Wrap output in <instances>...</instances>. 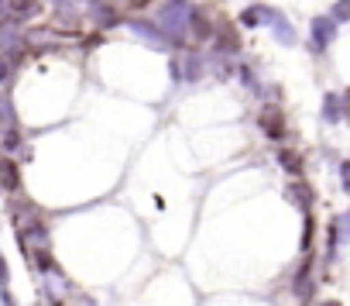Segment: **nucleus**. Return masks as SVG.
Instances as JSON below:
<instances>
[{"label":"nucleus","mask_w":350,"mask_h":306,"mask_svg":"<svg viewBox=\"0 0 350 306\" xmlns=\"http://www.w3.org/2000/svg\"><path fill=\"white\" fill-rule=\"evenodd\" d=\"M312 244V217H306V231H302V248Z\"/></svg>","instance_id":"20"},{"label":"nucleus","mask_w":350,"mask_h":306,"mask_svg":"<svg viewBox=\"0 0 350 306\" xmlns=\"http://www.w3.org/2000/svg\"><path fill=\"white\" fill-rule=\"evenodd\" d=\"M329 18H333L336 25H347V21H350V0H336L333 11H329Z\"/></svg>","instance_id":"17"},{"label":"nucleus","mask_w":350,"mask_h":306,"mask_svg":"<svg viewBox=\"0 0 350 306\" xmlns=\"http://www.w3.org/2000/svg\"><path fill=\"white\" fill-rule=\"evenodd\" d=\"M336 21L329 18V14H319V18H312L309 21V45H312V52H326L333 42H336Z\"/></svg>","instance_id":"3"},{"label":"nucleus","mask_w":350,"mask_h":306,"mask_svg":"<svg viewBox=\"0 0 350 306\" xmlns=\"http://www.w3.org/2000/svg\"><path fill=\"white\" fill-rule=\"evenodd\" d=\"M0 127H14V107H11V100L8 97H0Z\"/></svg>","instance_id":"18"},{"label":"nucleus","mask_w":350,"mask_h":306,"mask_svg":"<svg viewBox=\"0 0 350 306\" xmlns=\"http://www.w3.org/2000/svg\"><path fill=\"white\" fill-rule=\"evenodd\" d=\"M49 306H66V303H59V299H49Z\"/></svg>","instance_id":"26"},{"label":"nucleus","mask_w":350,"mask_h":306,"mask_svg":"<svg viewBox=\"0 0 350 306\" xmlns=\"http://www.w3.org/2000/svg\"><path fill=\"white\" fill-rule=\"evenodd\" d=\"M258 120H261V131H265L268 138H275V141H278V138H285V117H282V110H278V107H265Z\"/></svg>","instance_id":"10"},{"label":"nucleus","mask_w":350,"mask_h":306,"mask_svg":"<svg viewBox=\"0 0 350 306\" xmlns=\"http://www.w3.org/2000/svg\"><path fill=\"white\" fill-rule=\"evenodd\" d=\"M237 76H241V83H244V86L251 90V93H261V83L254 79V73H251L247 66H241V69H237Z\"/></svg>","instance_id":"19"},{"label":"nucleus","mask_w":350,"mask_h":306,"mask_svg":"<svg viewBox=\"0 0 350 306\" xmlns=\"http://www.w3.org/2000/svg\"><path fill=\"white\" fill-rule=\"evenodd\" d=\"M86 18L96 25V28H117L124 18L113 4H107V0H90V8H86Z\"/></svg>","instance_id":"5"},{"label":"nucleus","mask_w":350,"mask_h":306,"mask_svg":"<svg viewBox=\"0 0 350 306\" xmlns=\"http://www.w3.org/2000/svg\"><path fill=\"white\" fill-rule=\"evenodd\" d=\"M340 117H343V103H340V97H336V93H326V97H323V120L336 124Z\"/></svg>","instance_id":"13"},{"label":"nucleus","mask_w":350,"mask_h":306,"mask_svg":"<svg viewBox=\"0 0 350 306\" xmlns=\"http://www.w3.org/2000/svg\"><path fill=\"white\" fill-rule=\"evenodd\" d=\"M4 14H8V11H4V0H0V18H4Z\"/></svg>","instance_id":"27"},{"label":"nucleus","mask_w":350,"mask_h":306,"mask_svg":"<svg viewBox=\"0 0 350 306\" xmlns=\"http://www.w3.org/2000/svg\"><path fill=\"white\" fill-rule=\"evenodd\" d=\"M343 190L350 193V166H343Z\"/></svg>","instance_id":"25"},{"label":"nucleus","mask_w":350,"mask_h":306,"mask_svg":"<svg viewBox=\"0 0 350 306\" xmlns=\"http://www.w3.org/2000/svg\"><path fill=\"white\" fill-rule=\"evenodd\" d=\"M127 28H131V35L134 38H141V42H148L151 49H158V52H168V49H179L175 45L161 28H158V21H148V18H131V21H124Z\"/></svg>","instance_id":"2"},{"label":"nucleus","mask_w":350,"mask_h":306,"mask_svg":"<svg viewBox=\"0 0 350 306\" xmlns=\"http://www.w3.org/2000/svg\"><path fill=\"white\" fill-rule=\"evenodd\" d=\"M8 14L21 18V21H31L42 14V0H8Z\"/></svg>","instance_id":"12"},{"label":"nucleus","mask_w":350,"mask_h":306,"mask_svg":"<svg viewBox=\"0 0 350 306\" xmlns=\"http://www.w3.org/2000/svg\"><path fill=\"white\" fill-rule=\"evenodd\" d=\"M168 73H172V79H183V66H179V59H172Z\"/></svg>","instance_id":"23"},{"label":"nucleus","mask_w":350,"mask_h":306,"mask_svg":"<svg viewBox=\"0 0 350 306\" xmlns=\"http://www.w3.org/2000/svg\"><path fill=\"white\" fill-rule=\"evenodd\" d=\"M21 190V173H18V162L0 155V193H18Z\"/></svg>","instance_id":"8"},{"label":"nucleus","mask_w":350,"mask_h":306,"mask_svg":"<svg viewBox=\"0 0 350 306\" xmlns=\"http://www.w3.org/2000/svg\"><path fill=\"white\" fill-rule=\"evenodd\" d=\"M278 166H282L285 173H292V176L302 173V159L295 155V151H282V155H278Z\"/></svg>","instance_id":"16"},{"label":"nucleus","mask_w":350,"mask_h":306,"mask_svg":"<svg viewBox=\"0 0 350 306\" xmlns=\"http://www.w3.org/2000/svg\"><path fill=\"white\" fill-rule=\"evenodd\" d=\"M268 28H271V38L282 45V49H292L295 42H299V35H295V28H292V21L282 14V11H275L271 8V18H268Z\"/></svg>","instance_id":"6"},{"label":"nucleus","mask_w":350,"mask_h":306,"mask_svg":"<svg viewBox=\"0 0 350 306\" xmlns=\"http://www.w3.org/2000/svg\"><path fill=\"white\" fill-rule=\"evenodd\" d=\"M268 18H271V8L268 4H251V8L241 11L237 25L241 28H261V25H268Z\"/></svg>","instance_id":"11"},{"label":"nucleus","mask_w":350,"mask_h":306,"mask_svg":"<svg viewBox=\"0 0 350 306\" xmlns=\"http://www.w3.org/2000/svg\"><path fill=\"white\" fill-rule=\"evenodd\" d=\"M18 238H21V244L25 241H35V244H45V238H49V231H45V220L35 214V210H18Z\"/></svg>","instance_id":"4"},{"label":"nucleus","mask_w":350,"mask_h":306,"mask_svg":"<svg viewBox=\"0 0 350 306\" xmlns=\"http://www.w3.org/2000/svg\"><path fill=\"white\" fill-rule=\"evenodd\" d=\"M35 265H38V272H49V275H59V265H55V258L45 251V248H38L35 251Z\"/></svg>","instance_id":"15"},{"label":"nucleus","mask_w":350,"mask_h":306,"mask_svg":"<svg viewBox=\"0 0 350 306\" xmlns=\"http://www.w3.org/2000/svg\"><path fill=\"white\" fill-rule=\"evenodd\" d=\"M8 279H11V272H8V262H4V255H0V285H8Z\"/></svg>","instance_id":"22"},{"label":"nucleus","mask_w":350,"mask_h":306,"mask_svg":"<svg viewBox=\"0 0 350 306\" xmlns=\"http://www.w3.org/2000/svg\"><path fill=\"white\" fill-rule=\"evenodd\" d=\"M179 66H183V79H189V83H200V79L206 76V55H200V52H193V49L183 55Z\"/></svg>","instance_id":"9"},{"label":"nucleus","mask_w":350,"mask_h":306,"mask_svg":"<svg viewBox=\"0 0 350 306\" xmlns=\"http://www.w3.org/2000/svg\"><path fill=\"white\" fill-rule=\"evenodd\" d=\"M213 31H217V21H213L203 8H193V11H189V38H196V42H210Z\"/></svg>","instance_id":"7"},{"label":"nucleus","mask_w":350,"mask_h":306,"mask_svg":"<svg viewBox=\"0 0 350 306\" xmlns=\"http://www.w3.org/2000/svg\"><path fill=\"white\" fill-rule=\"evenodd\" d=\"M8 79H11V62L0 59V83H8Z\"/></svg>","instance_id":"21"},{"label":"nucleus","mask_w":350,"mask_h":306,"mask_svg":"<svg viewBox=\"0 0 350 306\" xmlns=\"http://www.w3.org/2000/svg\"><path fill=\"white\" fill-rule=\"evenodd\" d=\"M189 11H193L189 0H161L158 8V28L179 49H186V38H189Z\"/></svg>","instance_id":"1"},{"label":"nucleus","mask_w":350,"mask_h":306,"mask_svg":"<svg viewBox=\"0 0 350 306\" xmlns=\"http://www.w3.org/2000/svg\"><path fill=\"white\" fill-rule=\"evenodd\" d=\"M0 299H4V306H14V296L8 292V285H4V292H0Z\"/></svg>","instance_id":"24"},{"label":"nucleus","mask_w":350,"mask_h":306,"mask_svg":"<svg viewBox=\"0 0 350 306\" xmlns=\"http://www.w3.org/2000/svg\"><path fill=\"white\" fill-rule=\"evenodd\" d=\"M288 200L292 203H299L306 214L312 210V193H309V186H302V183H295V186H288Z\"/></svg>","instance_id":"14"}]
</instances>
